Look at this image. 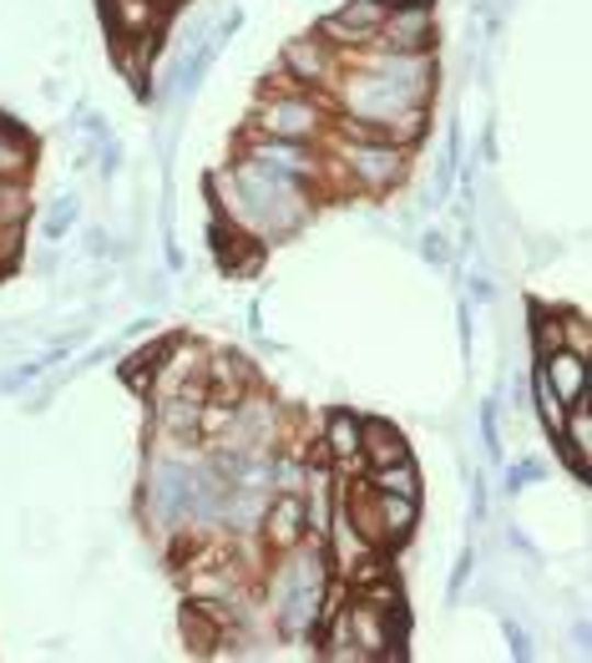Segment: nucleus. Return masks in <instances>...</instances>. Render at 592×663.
Listing matches in <instances>:
<instances>
[{"label":"nucleus","instance_id":"obj_15","mask_svg":"<svg viewBox=\"0 0 592 663\" xmlns=\"http://www.w3.org/2000/svg\"><path fill=\"white\" fill-rule=\"evenodd\" d=\"M344 21V26H355V31H365L369 41H375V31H380V21L385 15H390V5H385V0H350V5H340V11H334Z\"/></svg>","mask_w":592,"mask_h":663},{"label":"nucleus","instance_id":"obj_7","mask_svg":"<svg viewBox=\"0 0 592 663\" xmlns=\"http://www.w3.org/2000/svg\"><path fill=\"white\" fill-rule=\"evenodd\" d=\"M537 375L542 385L553 390L562 405L588 396V359L572 355V350H553V355H537Z\"/></svg>","mask_w":592,"mask_h":663},{"label":"nucleus","instance_id":"obj_12","mask_svg":"<svg viewBox=\"0 0 592 663\" xmlns=\"http://www.w3.org/2000/svg\"><path fill=\"white\" fill-rule=\"evenodd\" d=\"M365 487L375 491H395V496H410V502H421V471L415 461H390V466H369L365 471Z\"/></svg>","mask_w":592,"mask_h":663},{"label":"nucleus","instance_id":"obj_4","mask_svg":"<svg viewBox=\"0 0 592 663\" xmlns=\"http://www.w3.org/2000/svg\"><path fill=\"white\" fill-rule=\"evenodd\" d=\"M259 522H263V542H269V552H294V547H304V537H309V512H304L299 491H278V496H269Z\"/></svg>","mask_w":592,"mask_h":663},{"label":"nucleus","instance_id":"obj_23","mask_svg":"<svg viewBox=\"0 0 592 663\" xmlns=\"http://www.w3.org/2000/svg\"><path fill=\"white\" fill-rule=\"evenodd\" d=\"M481 441H487V456L501 461V431H497V400H481Z\"/></svg>","mask_w":592,"mask_h":663},{"label":"nucleus","instance_id":"obj_5","mask_svg":"<svg viewBox=\"0 0 592 663\" xmlns=\"http://www.w3.org/2000/svg\"><path fill=\"white\" fill-rule=\"evenodd\" d=\"M557 451H562V461L572 466V477L588 481L592 471V411H588V396L572 400L562 415V425H557Z\"/></svg>","mask_w":592,"mask_h":663},{"label":"nucleus","instance_id":"obj_24","mask_svg":"<svg viewBox=\"0 0 592 663\" xmlns=\"http://www.w3.org/2000/svg\"><path fill=\"white\" fill-rule=\"evenodd\" d=\"M547 477V466L542 461H516V466H506V491H522V487H532V481H542Z\"/></svg>","mask_w":592,"mask_h":663},{"label":"nucleus","instance_id":"obj_28","mask_svg":"<svg viewBox=\"0 0 592 663\" xmlns=\"http://www.w3.org/2000/svg\"><path fill=\"white\" fill-rule=\"evenodd\" d=\"M487 522V481L476 477L471 481V527H481Z\"/></svg>","mask_w":592,"mask_h":663},{"label":"nucleus","instance_id":"obj_25","mask_svg":"<svg viewBox=\"0 0 592 663\" xmlns=\"http://www.w3.org/2000/svg\"><path fill=\"white\" fill-rule=\"evenodd\" d=\"M471 568H476V552H471V547H460L456 572H451V603H456V597L466 593V583H471Z\"/></svg>","mask_w":592,"mask_h":663},{"label":"nucleus","instance_id":"obj_2","mask_svg":"<svg viewBox=\"0 0 592 663\" xmlns=\"http://www.w3.org/2000/svg\"><path fill=\"white\" fill-rule=\"evenodd\" d=\"M259 127L263 137H284V142H309L325 127V112H319L315 96H274V102L259 106Z\"/></svg>","mask_w":592,"mask_h":663},{"label":"nucleus","instance_id":"obj_18","mask_svg":"<svg viewBox=\"0 0 592 663\" xmlns=\"http://www.w3.org/2000/svg\"><path fill=\"white\" fill-rule=\"evenodd\" d=\"M315 36H319V41H329V46H355V52H360V46H369V36H365V31L344 26L340 15H325V21H319V26H315Z\"/></svg>","mask_w":592,"mask_h":663},{"label":"nucleus","instance_id":"obj_19","mask_svg":"<svg viewBox=\"0 0 592 663\" xmlns=\"http://www.w3.org/2000/svg\"><path fill=\"white\" fill-rule=\"evenodd\" d=\"M77 218H81V203L71 198V193H66V198H56V203H52V213H46V239H66Z\"/></svg>","mask_w":592,"mask_h":663},{"label":"nucleus","instance_id":"obj_31","mask_svg":"<svg viewBox=\"0 0 592 663\" xmlns=\"http://www.w3.org/2000/svg\"><path fill=\"white\" fill-rule=\"evenodd\" d=\"M471 294H476V305H487V299H491V294H497V289H491V279H487V274H471Z\"/></svg>","mask_w":592,"mask_h":663},{"label":"nucleus","instance_id":"obj_6","mask_svg":"<svg viewBox=\"0 0 592 663\" xmlns=\"http://www.w3.org/2000/svg\"><path fill=\"white\" fill-rule=\"evenodd\" d=\"M208 239H213V253H218V268H224V274H259L263 243L253 239L249 228H238V224H228V218H218Z\"/></svg>","mask_w":592,"mask_h":663},{"label":"nucleus","instance_id":"obj_27","mask_svg":"<svg viewBox=\"0 0 592 663\" xmlns=\"http://www.w3.org/2000/svg\"><path fill=\"white\" fill-rule=\"evenodd\" d=\"M208 562H213V552L193 558V572H213ZM224 562H234V558H224V552H218V568H224ZM193 593H228V587H224V583H193Z\"/></svg>","mask_w":592,"mask_h":663},{"label":"nucleus","instance_id":"obj_22","mask_svg":"<svg viewBox=\"0 0 592 663\" xmlns=\"http://www.w3.org/2000/svg\"><path fill=\"white\" fill-rule=\"evenodd\" d=\"M421 259H425L431 268H446V264H451V243H446V233L425 228V233H421Z\"/></svg>","mask_w":592,"mask_h":663},{"label":"nucleus","instance_id":"obj_20","mask_svg":"<svg viewBox=\"0 0 592 663\" xmlns=\"http://www.w3.org/2000/svg\"><path fill=\"white\" fill-rule=\"evenodd\" d=\"M562 350H572V355H582V359L592 355V340H588V319H582L578 309H562Z\"/></svg>","mask_w":592,"mask_h":663},{"label":"nucleus","instance_id":"obj_26","mask_svg":"<svg viewBox=\"0 0 592 663\" xmlns=\"http://www.w3.org/2000/svg\"><path fill=\"white\" fill-rule=\"evenodd\" d=\"M501 633H506V643H512V659H532V638H526V628H516L512 618H501Z\"/></svg>","mask_w":592,"mask_h":663},{"label":"nucleus","instance_id":"obj_13","mask_svg":"<svg viewBox=\"0 0 592 663\" xmlns=\"http://www.w3.org/2000/svg\"><path fill=\"white\" fill-rule=\"evenodd\" d=\"M218 52H224V41H213V36H203L197 41V52L187 56L183 67H178V92L183 96H193L197 87H203V77H208V67L218 61Z\"/></svg>","mask_w":592,"mask_h":663},{"label":"nucleus","instance_id":"obj_32","mask_svg":"<svg viewBox=\"0 0 592 663\" xmlns=\"http://www.w3.org/2000/svg\"><path fill=\"white\" fill-rule=\"evenodd\" d=\"M87 249H92V253H106V233H102V228H92V233H87Z\"/></svg>","mask_w":592,"mask_h":663},{"label":"nucleus","instance_id":"obj_3","mask_svg":"<svg viewBox=\"0 0 592 663\" xmlns=\"http://www.w3.org/2000/svg\"><path fill=\"white\" fill-rule=\"evenodd\" d=\"M369 46H375V52H395V56H431V46H435V11H415V5L390 11L380 21V31H375Z\"/></svg>","mask_w":592,"mask_h":663},{"label":"nucleus","instance_id":"obj_14","mask_svg":"<svg viewBox=\"0 0 592 663\" xmlns=\"http://www.w3.org/2000/svg\"><path fill=\"white\" fill-rule=\"evenodd\" d=\"M532 345H537V355H553V350H562V309L532 305Z\"/></svg>","mask_w":592,"mask_h":663},{"label":"nucleus","instance_id":"obj_16","mask_svg":"<svg viewBox=\"0 0 592 663\" xmlns=\"http://www.w3.org/2000/svg\"><path fill=\"white\" fill-rule=\"evenodd\" d=\"M26 187H21V178H0V228H15V224H26Z\"/></svg>","mask_w":592,"mask_h":663},{"label":"nucleus","instance_id":"obj_30","mask_svg":"<svg viewBox=\"0 0 592 663\" xmlns=\"http://www.w3.org/2000/svg\"><path fill=\"white\" fill-rule=\"evenodd\" d=\"M456 324H460V350H471V309L466 305L456 309Z\"/></svg>","mask_w":592,"mask_h":663},{"label":"nucleus","instance_id":"obj_33","mask_svg":"<svg viewBox=\"0 0 592 663\" xmlns=\"http://www.w3.org/2000/svg\"><path fill=\"white\" fill-rule=\"evenodd\" d=\"M162 5H168V11H178V5H183V0H162Z\"/></svg>","mask_w":592,"mask_h":663},{"label":"nucleus","instance_id":"obj_17","mask_svg":"<svg viewBox=\"0 0 592 663\" xmlns=\"http://www.w3.org/2000/svg\"><path fill=\"white\" fill-rule=\"evenodd\" d=\"M21 162H26V137L11 133L5 117H0V178H15L21 173Z\"/></svg>","mask_w":592,"mask_h":663},{"label":"nucleus","instance_id":"obj_29","mask_svg":"<svg viewBox=\"0 0 592 663\" xmlns=\"http://www.w3.org/2000/svg\"><path fill=\"white\" fill-rule=\"evenodd\" d=\"M122 168V147L117 142H102V178H112Z\"/></svg>","mask_w":592,"mask_h":663},{"label":"nucleus","instance_id":"obj_34","mask_svg":"<svg viewBox=\"0 0 592 663\" xmlns=\"http://www.w3.org/2000/svg\"><path fill=\"white\" fill-rule=\"evenodd\" d=\"M0 274H5V268H0Z\"/></svg>","mask_w":592,"mask_h":663},{"label":"nucleus","instance_id":"obj_9","mask_svg":"<svg viewBox=\"0 0 592 663\" xmlns=\"http://www.w3.org/2000/svg\"><path fill=\"white\" fill-rule=\"evenodd\" d=\"M284 71H289L294 81H309V87H319V81L334 77V56H329V41L319 36H299V41H284Z\"/></svg>","mask_w":592,"mask_h":663},{"label":"nucleus","instance_id":"obj_21","mask_svg":"<svg viewBox=\"0 0 592 663\" xmlns=\"http://www.w3.org/2000/svg\"><path fill=\"white\" fill-rule=\"evenodd\" d=\"M532 390H537V411H542V425H547V436H557V425H562V415H567V405L562 400L542 385V375H532Z\"/></svg>","mask_w":592,"mask_h":663},{"label":"nucleus","instance_id":"obj_11","mask_svg":"<svg viewBox=\"0 0 592 663\" xmlns=\"http://www.w3.org/2000/svg\"><path fill=\"white\" fill-rule=\"evenodd\" d=\"M360 421L365 415H355V411H344V405H334L329 411V421H325V451H329V461H340V466H355L360 461Z\"/></svg>","mask_w":592,"mask_h":663},{"label":"nucleus","instance_id":"obj_10","mask_svg":"<svg viewBox=\"0 0 592 663\" xmlns=\"http://www.w3.org/2000/svg\"><path fill=\"white\" fill-rule=\"evenodd\" d=\"M406 456H410V446L390 421H360V461L390 466V461H406Z\"/></svg>","mask_w":592,"mask_h":663},{"label":"nucleus","instance_id":"obj_8","mask_svg":"<svg viewBox=\"0 0 592 663\" xmlns=\"http://www.w3.org/2000/svg\"><path fill=\"white\" fill-rule=\"evenodd\" d=\"M249 162L269 168V173L299 178V183H309V178H315V158H309V147H304V142H284V137H259V142H249Z\"/></svg>","mask_w":592,"mask_h":663},{"label":"nucleus","instance_id":"obj_1","mask_svg":"<svg viewBox=\"0 0 592 663\" xmlns=\"http://www.w3.org/2000/svg\"><path fill=\"white\" fill-rule=\"evenodd\" d=\"M340 152H344V168L355 173V183L369 187V193H385V187H395L400 178H406V152H410V147L350 142V137H340Z\"/></svg>","mask_w":592,"mask_h":663}]
</instances>
